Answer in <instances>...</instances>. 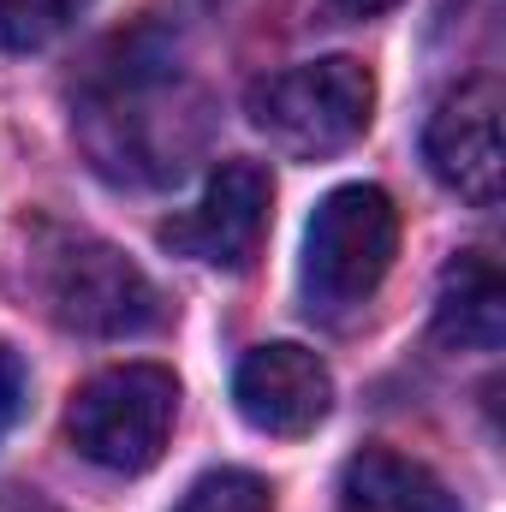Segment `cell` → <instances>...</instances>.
I'll return each mask as SVG.
<instances>
[{"label": "cell", "instance_id": "1", "mask_svg": "<svg viewBox=\"0 0 506 512\" xmlns=\"http://www.w3.org/2000/svg\"><path fill=\"white\" fill-rule=\"evenodd\" d=\"M30 292L42 304L48 322H60L66 334H90V340H126L161 322V292L155 280L114 251L108 239L90 233H66V227H36L30 233Z\"/></svg>", "mask_w": 506, "mask_h": 512}, {"label": "cell", "instance_id": "2", "mask_svg": "<svg viewBox=\"0 0 506 512\" xmlns=\"http://www.w3.org/2000/svg\"><path fill=\"white\" fill-rule=\"evenodd\" d=\"M399 256V209L381 185H334L310 227H304V262L298 286L310 316H346L376 298Z\"/></svg>", "mask_w": 506, "mask_h": 512}, {"label": "cell", "instance_id": "3", "mask_svg": "<svg viewBox=\"0 0 506 512\" xmlns=\"http://www.w3.org/2000/svg\"><path fill=\"white\" fill-rule=\"evenodd\" d=\"M245 114H251V126L274 149H286L298 161H322V155L352 149L370 131L376 78L352 54L304 60V66H286V72L256 78L251 96H245Z\"/></svg>", "mask_w": 506, "mask_h": 512}, {"label": "cell", "instance_id": "4", "mask_svg": "<svg viewBox=\"0 0 506 512\" xmlns=\"http://www.w3.org/2000/svg\"><path fill=\"white\" fill-rule=\"evenodd\" d=\"M173 423H179V382L161 364H114L90 376L66 405V441L78 447V459L114 477L149 471L167 453Z\"/></svg>", "mask_w": 506, "mask_h": 512}, {"label": "cell", "instance_id": "5", "mask_svg": "<svg viewBox=\"0 0 506 512\" xmlns=\"http://www.w3.org/2000/svg\"><path fill=\"white\" fill-rule=\"evenodd\" d=\"M506 96L495 78H465L459 90H447L423 126V161L429 173L465 197L471 209H495L506 179V137H501Z\"/></svg>", "mask_w": 506, "mask_h": 512}, {"label": "cell", "instance_id": "6", "mask_svg": "<svg viewBox=\"0 0 506 512\" xmlns=\"http://www.w3.org/2000/svg\"><path fill=\"white\" fill-rule=\"evenodd\" d=\"M268 209H274V179L256 161H221L197 197V209H185L179 221L161 227V245H173L191 262L209 268H251L256 245L268 233Z\"/></svg>", "mask_w": 506, "mask_h": 512}, {"label": "cell", "instance_id": "7", "mask_svg": "<svg viewBox=\"0 0 506 512\" xmlns=\"http://www.w3.org/2000/svg\"><path fill=\"white\" fill-rule=\"evenodd\" d=\"M233 405L239 417L251 423L256 435H280V441H298V435H316L334 411V376L328 364L298 346V340H268L245 352L239 376H233Z\"/></svg>", "mask_w": 506, "mask_h": 512}, {"label": "cell", "instance_id": "8", "mask_svg": "<svg viewBox=\"0 0 506 512\" xmlns=\"http://www.w3.org/2000/svg\"><path fill=\"white\" fill-rule=\"evenodd\" d=\"M435 340L453 352H501L506 340V274L489 251H459L441 268Z\"/></svg>", "mask_w": 506, "mask_h": 512}, {"label": "cell", "instance_id": "9", "mask_svg": "<svg viewBox=\"0 0 506 512\" xmlns=\"http://www.w3.org/2000/svg\"><path fill=\"white\" fill-rule=\"evenodd\" d=\"M334 512H459V507H453L447 483L429 465H417L405 453H387V447H364L340 471Z\"/></svg>", "mask_w": 506, "mask_h": 512}, {"label": "cell", "instance_id": "10", "mask_svg": "<svg viewBox=\"0 0 506 512\" xmlns=\"http://www.w3.org/2000/svg\"><path fill=\"white\" fill-rule=\"evenodd\" d=\"M96 0H0V48L6 54H30L48 48L60 30H72Z\"/></svg>", "mask_w": 506, "mask_h": 512}, {"label": "cell", "instance_id": "11", "mask_svg": "<svg viewBox=\"0 0 506 512\" xmlns=\"http://www.w3.org/2000/svg\"><path fill=\"white\" fill-rule=\"evenodd\" d=\"M173 512H274V489L256 471L221 465V471H203Z\"/></svg>", "mask_w": 506, "mask_h": 512}, {"label": "cell", "instance_id": "12", "mask_svg": "<svg viewBox=\"0 0 506 512\" xmlns=\"http://www.w3.org/2000/svg\"><path fill=\"white\" fill-rule=\"evenodd\" d=\"M24 405H30V370H24V358L0 340V441L12 435V423L24 417Z\"/></svg>", "mask_w": 506, "mask_h": 512}, {"label": "cell", "instance_id": "13", "mask_svg": "<svg viewBox=\"0 0 506 512\" xmlns=\"http://www.w3.org/2000/svg\"><path fill=\"white\" fill-rule=\"evenodd\" d=\"M340 12H352V18H376V12H387V6H399V0H334Z\"/></svg>", "mask_w": 506, "mask_h": 512}]
</instances>
